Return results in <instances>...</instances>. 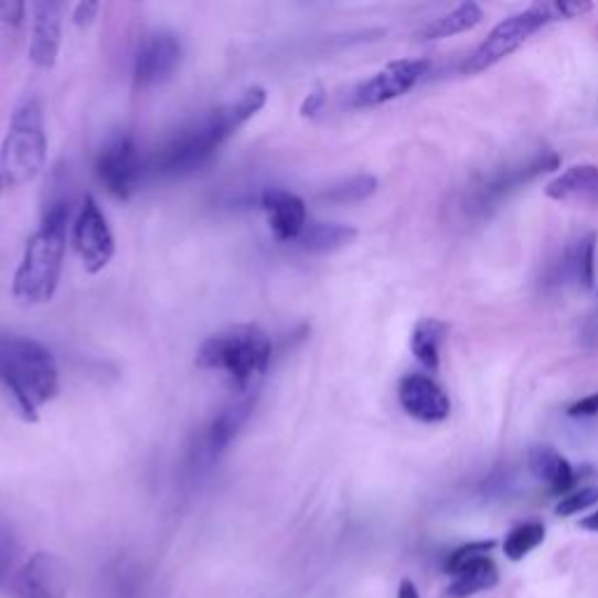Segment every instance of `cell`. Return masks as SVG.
<instances>
[{
    "label": "cell",
    "instance_id": "obj_16",
    "mask_svg": "<svg viewBox=\"0 0 598 598\" xmlns=\"http://www.w3.org/2000/svg\"><path fill=\"white\" fill-rule=\"evenodd\" d=\"M31 12H33V31L29 58L35 68L50 71L56 64L58 50H62L64 12L62 6L52 3V0H40V3L31 8Z\"/></svg>",
    "mask_w": 598,
    "mask_h": 598
},
{
    "label": "cell",
    "instance_id": "obj_28",
    "mask_svg": "<svg viewBox=\"0 0 598 598\" xmlns=\"http://www.w3.org/2000/svg\"><path fill=\"white\" fill-rule=\"evenodd\" d=\"M495 547L493 541H474V543H466L461 547H456L453 552H449V556L445 559V573H451L456 566H461L470 559H477V556H484Z\"/></svg>",
    "mask_w": 598,
    "mask_h": 598
},
{
    "label": "cell",
    "instance_id": "obj_11",
    "mask_svg": "<svg viewBox=\"0 0 598 598\" xmlns=\"http://www.w3.org/2000/svg\"><path fill=\"white\" fill-rule=\"evenodd\" d=\"M428 68L430 64L426 58H401V62H393L353 89L351 106L376 108L393 102V98H401L421 83Z\"/></svg>",
    "mask_w": 598,
    "mask_h": 598
},
{
    "label": "cell",
    "instance_id": "obj_26",
    "mask_svg": "<svg viewBox=\"0 0 598 598\" xmlns=\"http://www.w3.org/2000/svg\"><path fill=\"white\" fill-rule=\"evenodd\" d=\"M19 559V541L8 522H0V591L10 589L12 577L17 568L22 564H17Z\"/></svg>",
    "mask_w": 598,
    "mask_h": 598
},
{
    "label": "cell",
    "instance_id": "obj_2",
    "mask_svg": "<svg viewBox=\"0 0 598 598\" xmlns=\"http://www.w3.org/2000/svg\"><path fill=\"white\" fill-rule=\"evenodd\" d=\"M68 217L71 209L66 199L52 202L43 215V223L26 242L12 278V295L19 305L40 307L52 302L56 295L64 271Z\"/></svg>",
    "mask_w": 598,
    "mask_h": 598
},
{
    "label": "cell",
    "instance_id": "obj_27",
    "mask_svg": "<svg viewBox=\"0 0 598 598\" xmlns=\"http://www.w3.org/2000/svg\"><path fill=\"white\" fill-rule=\"evenodd\" d=\"M594 505H598V487H580V489L566 493L562 501L556 503L554 512L559 516H573V514H580Z\"/></svg>",
    "mask_w": 598,
    "mask_h": 598
},
{
    "label": "cell",
    "instance_id": "obj_24",
    "mask_svg": "<svg viewBox=\"0 0 598 598\" xmlns=\"http://www.w3.org/2000/svg\"><path fill=\"white\" fill-rule=\"evenodd\" d=\"M378 188V181L374 175L370 173H361V175H353V178H346V181L342 183H334L330 188H325L321 194H318V199L321 202H330V204H357V202H365V199H370Z\"/></svg>",
    "mask_w": 598,
    "mask_h": 598
},
{
    "label": "cell",
    "instance_id": "obj_18",
    "mask_svg": "<svg viewBox=\"0 0 598 598\" xmlns=\"http://www.w3.org/2000/svg\"><path fill=\"white\" fill-rule=\"evenodd\" d=\"M451 580L447 585L449 598H470L474 594L489 591L498 585V566L489 554L477 556L461 566H456L451 573H447Z\"/></svg>",
    "mask_w": 598,
    "mask_h": 598
},
{
    "label": "cell",
    "instance_id": "obj_10",
    "mask_svg": "<svg viewBox=\"0 0 598 598\" xmlns=\"http://www.w3.org/2000/svg\"><path fill=\"white\" fill-rule=\"evenodd\" d=\"M73 244L83 260L87 274H102L115 257V236L108 225V217L92 194L85 196L83 209L73 225Z\"/></svg>",
    "mask_w": 598,
    "mask_h": 598
},
{
    "label": "cell",
    "instance_id": "obj_34",
    "mask_svg": "<svg viewBox=\"0 0 598 598\" xmlns=\"http://www.w3.org/2000/svg\"><path fill=\"white\" fill-rule=\"evenodd\" d=\"M585 339H587V342H591L594 346H598V307H596V311L591 313L589 323H587V328H585Z\"/></svg>",
    "mask_w": 598,
    "mask_h": 598
},
{
    "label": "cell",
    "instance_id": "obj_36",
    "mask_svg": "<svg viewBox=\"0 0 598 598\" xmlns=\"http://www.w3.org/2000/svg\"><path fill=\"white\" fill-rule=\"evenodd\" d=\"M580 526H583L585 531L598 533V510H596V512H591V514H587L585 520H580Z\"/></svg>",
    "mask_w": 598,
    "mask_h": 598
},
{
    "label": "cell",
    "instance_id": "obj_20",
    "mask_svg": "<svg viewBox=\"0 0 598 598\" xmlns=\"http://www.w3.org/2000/svg\"><path fill=\"white\" fill-rule=\"evenodd\" d=\"M357 238V229L342 223L309 221L305 232L299 234L295 246L309 255H330L351 246Z\"/></svg>",
    "mask_w": 598,
    "mask_h": 598
},
{
    "label": "cell",
    "instance_id": "obj_17",
    "mask_svg": "<svg viewBox=\"0 0 598 598\" xmlns=\"http://www.w3.org/2000/svg\"><path fill=\"white\" fill-rule=\"evenodd\" d=\"M528 470L537 482L547 484L552 493H566L577 480L573 466L549 445H533L528 449Z\"/></svg>",
    "mask_w": 598,
    "mask_h": 598
},
{
    "label": "cell",
    "instance_id": "obj_33",
    "mask_svg": "<svg viewBox=\"0 0 598 598\" xmlns=\"http://www.w3.org/2000/svg\"><path fill=\"white\" fill-rule=\"evenodd\" d=\"M98 10H102V6H98V3H77L75 10H73V22L77 26H89L96 19Z\"/></svg>",
    "mask_w": 598,
    "mask_h": 598
},
{
    "label": "cell",
    "instance_id": "obj_19",
    "mask_svg": "<svg viewBox=\"0 0 598 598\" xmlns=\"http://www.w3.org/2000/svg\"><path fill=\"white\" fill-rule=\"evenodd\" d=\"M562 274L566 278V284L580 290H594L596 286V234L594 232L570 242V246L564 250V257H562Z\"/></svg>",
    "mask_w": 598,
    "mask_h": 598
},
{
    "label": "cell",
    "instance_id": "obj_4",
    "mask_svg": "<svg viewBox=\"0 0 598 598\" xmlns=\"http://www.w3.org/2000/svg\"><path fill=\"white\" fill-rule=\"evenodd\" d=\"M274 344L260 325H234L206 337L196 351L199 370L223 374L242 393H253L271 365Z\"/></svg>",
    "mask_w": 598,
    "mask_h": 598
},
{
    "label": "cell",
    "instance_id": "obj_7",
    "mask_svg": "<svg viewBox=\"0 0 598 598\" xmlns=\"http://www.w3.org/2000/svg\"><path fill=\"white\" fill-rule=\"evenodd\" d=\"M94 171L98 183L106 188L115 199H131V194L141 188L146 171H150L148 159L141 154L136 138L127 131H115L108 141L98 148Z\"/></svg>",
    "mask_w": 598,
    "mask_h": 598
},
{
    "label": "cell",
    "instance_id": "obj_31",
    "mask_svg": "<svg viewBox=\"0 0 598 598\" xmlns=\"http://www.w3.org/2000/svg\"><path fill=\"white\" fill-rule=\"evenodd\" d=\"M554 8L559 19H577L594 10V6L585 3V0H559V3H554Z\"/></svg>",
    "mask_w": 598,
    "mask_h": 598
},
{
    "label": "cell",
    "instance_id": "obj_1",
    "mask_svg": "<svg viewBox=\"0 0 598 598\" xmlns=\"http://www.w3.org/2000/svg\"><path fill=\"white\" fill-rule=\"evenodd\" d=\"M267 106V92L250 85L236 98L192 119L159 146L150 159V171L164 178H183L204 169L229 138Z\"/></svg>",
    "mask_w": 598,
    "mask_h": 598
},
{
    "label": "cell",
    "instance_id": "obj_9",
    "mask_svg": "<svg viewBox=\"0 0 598 598\" xmlns=\"http://www.w3.org/2000/svg\"><path fill=\"white\" fill-rule=\"evenodd\" d=\"M556 167H559V154L554 150H535L528 157L514 159V162H508L505 167H498L487 173L470 192V209L484 213L501 204L512 192L535 181L537 175L554 171Z\"/></svg>",
    "mask_w": 598,
    "mask_h": 598
},
{
    "label": "cell",
    "instance_id": "obj_21",
    "mask_svg": "<svg viewBox=\"0 0 598 598\" xmlns=\"http://www.w3.org/2000/svg\"><path fill=\"white\" fill-rule=\"evenodd\" d=\"M545 192L554 202H568V199H594L598 202V167L575 164L562 175H556Z\"/></svg>",
    "mask_w": 598,
    "mask_h": 598
},
{
    "label": "cell",
    "instance_id": "obj_32",
    "mask_svg": "<svg viewBox=\"0 0 598 598\" xmlns=\"http://www.w3.org/2000/svg\"><path fill=\"white\" fill-rule=\"evenodd\" d=\"M568 416L573 418H591L598 416V393H591L587 397H580V401L573 403L568 407Z\"/></svg>",
    "mask_w": 598,
    "mask_h": 598
},
{
    "label": "cell",
    "instance_id": "obj_23",
    "mask_svg": "<svg viewBox=\"0 0 598 598\" xmlns=\"http://www.w3.org/2000/svg\"><path fill=\"white\" fill-rule=\"evenodd\" d=\"M482 19H484V10L477 3H472V0H468V3L456 6L451 12L442 14L440 19H435L433 24H428L421 31V40H442V38L472 31L482 24Z\"/></svg>",
    "mask_w": 598,
    "mask_h": 598
},
{
    "label": "cell",
    "instance_id": "obj_30",
    "mask_svg": "<svg viewBox=\"0 0 598 598\" xmlns=\"http://www.w3.org/2000/svg\"><path fill=\"white\" fill-rule=\"evenodd\" d=\"M325 102H328L325 89H323V87H316V89H311V92L305 96L302 106H299V115L311 119V117H316L318 113H323Z\"/></svg>",
    "mask_w": 598,
    "mask_h": 598
},
{
    "label": "cell",
    "instance_id": "obj_14",
    "mask_svg": "<svg viewBox=\"0 0 598 598\" xmlns=\"http://www.w3.org/2000/svg\"><path fill=\"white\" fill-rule=\"evenodd\" d=\"M397 401L407 416L421 424H442L451 414L449 395L426 374H407L397 386Z\"/></svg>",
    "mask_w": 598,
    "mask_h": 598
},
{
    "label": "cell",
    "instance_id": "obj_12",
    "mask_svg": "<svg viewBox=\"0 0 598 598\" xmlns=\"http://www.w3.org/2000/svg\"><path fill=\"white\" fill-rule=\"evenodd\" d=\"M68 589V566L52 552L31 554L10 583L12 598H66Z\"/></svg>",
    "mask_w": 598,
    "mask_h": 598
},
{
    "label": "cell",
    "instance_id": "obj_3",
    "mask_svg": "<svg viewBox=\"0 0 598 598\" xmlns=\"http://www.w3.org/2000/svg\"><path fill=\"white\" fill-rule=\"evenodd\" d=\"M0 384L26 421H38L58 393V365L52 351L33 337L0 334Z\"/></svg>",
    "mask_w": 598,
    "mask_h": 598
},
{
    "label": "cell",
    "instance_id": "obj_35",
    "mask_svg": "<svg viewBox=\"0 0 598 598\" xmlns=\"http://www.w3.org/2000/svg\"><path fill=\"white\" fill-rule=\"evenodd\" d=\"M395 598H421L418 596V589L412 580H403L401 587H397V596Z\"/></svg>",
    "mask_w": 598,
    "mask_h": 598
},
{
    "label": "cell",
    "instance_id": "obj_5",
    "mask_svg": "<svg viewBox=\"0 0 598 598\" xmlns=\"http://www.w3.org/2000/svg\"><path fill=\"white\" fill-rule=\"evenodd\" d=\"M47 162V131L40 102L24 98L0 143V196L33 183Z\"/></svg>",
    "mask_w": 598,
    "mask_h": 598
},
{
    "label": "cell",
    "instance_id": "obj_15",
    "mask_svg": "<svg viewBox=\"0 0 598 598\" xmlns=\"http://www.w3.org/2000/svg\"><path fill=\"white\" fill-rule=\"evenodd\" d=\"M260 204L274 238L281 244H295L311 221L305 199L284 188H267Z\"/></svg>",
    "mask_w": 598,
    "mask_h": 598
},
{
    "label": "cell",
    "instance_id": "obj_22",
    "mask_svg": "<svg viewBox=\"0 0 598 598\" xmlns=\"http://www.w3.org/2000/svg\"><path fill=\"white\" fill-rule=\"evenodd\" d=\"M447 330H449L447 323L437 321V318H421L412 330L409 337L412 353L428 372L440 370V346Z\"/></svg>",
    "mask_w": 598,
    "mask_h": 598
},
{
    "label": "cell",
    "instance_id": "obj_13",
    "mask_svg": "<svg viewBox=\"0 0 598 598\" xmlns=\"http://www.w3.org/2000/svg\"><path fill=\"white\" fill-rule=\"evenodd\" d=\"M183 45L173 31L150 33L134 58V79L138 87L162 85L181 66Z\"/></svg>",
    "mask_w": 598,
    "mask_h": 598
},
{
    "label": "cell",
    "instance_id": "obj_29",
    "mask_svg": "<svg viewBox=\"0 0 598 598\" xmlns=\"http://www.w3.org/2000/svg\"><path fill=\"white\" fill-rule=\"evenodd\" d=\"M24 19H26L24 3H17V0H3V3H0V24L3 26L17 29L24 24Z\"/></svg>",
    "mask_w": 598,
    "mask_h": 598
},
{
    "label": "cell",
    "instance_id": "obj_8",
    "mask_svg": "<svg viewBox=\"0 0 598 598\" xmlns=\"http://www.w3.org/2000/svg\"><path fill=\"white\" fill-rule=\"evenodd\" d=\"M255 412V395H244L242 401L227 405L225 409L217 412L206 426L196 430L194 440L188 449V472L190 474H204L209 472L221 456L229 449V445L236 440V435L248 424V418Z\"/></svg>",
    "mask_w": 598,
    "mask_h": 598
},
{
    "label": "cell",
    "instance_id": "obj_6",
    "mask_svg": "<svg viewBox=\"0 0 598 598\" xmlns=\"http://www.w3.org/2000/svg\"><path fill=\"white\" fill-rule=\"evenodd\" d=\"M552 22H559L554 3H537L522 12L510 14L482 40V45L470 54L463 71L477 75L501 64L503 58L514 54L524 43H528L537 31H543Z\"/></svg>",
    "mask_w": 598,
    "mask_h": 598
},
{
    "label": "cell",
    "instance_id": "obj_25",
    "mask_svg": "<svg viewBox=\"0 0 598 598\" xmlns=\"http://www.w3.org/2000/svg\"><path fill=\"white\" fill-rule=\"evenodd\" d=\"M545 543V524L541 522H524L516 524L503 543V552L510 562H522L535 547Z\"/></svg>",
    "mask_w": 598,
    "mask_h": 598
}]
</instances>
